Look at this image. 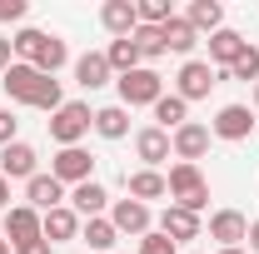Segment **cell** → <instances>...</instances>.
Segmentation results:
<instances>
[{"label":"cell","mask_w":259,"mask_h":254,"mask_svg":"<svg viewBox=\"0 0 259 254\" xmlns=\"http://www.w3.org/2000/svg\"><path fill=\"white\" fill-rule=\"evenodd\" d=\"M95 130V110L85 105V100H65L60 110L50 115V140L60 145V150H70V145H80L85 135Z\"/></svg>","instance_id":"cell-1"},{"label":"cell","mask_w":259,"mask_h":254,"mask_svg":"<svg viewBox=\"0 0 259 254\" xmlns=\"http://www.w3.org/2000/svg\"><path fill=\"white\" fill-rule=\"evenodd\" d=\"M164 185H169V199H175L180 209H190V215H199V209L209 204V180H204L199 164H175V170L164 175Z\"/></svg>","instance_id":"cell-2"},{"label":"cell","mask_w":259,"mask_h":254,"mask_svg":"<svg viewBox=\"0 0 259 254\" xmlns=\"http://www.w3.org/2000/svg\"><path fill=\"white\" fill-rule=\"evenodd\" d=\"M115 90H120V105L125 110H135V105H150L155 110V100L164 95V75L155 65H140V70H130V75L115 80Z\"/></svg>","instance_id":"cell-3"},{"label":"cell","mask_w":259,"mask_h":254,"mask_svg":"<svg viewBox=\"0 0 259 254\" xmlns=\"http://www.w3.org/2000/svg\"><path fill=\"white\" fill-rule=\"evenodd\" d=\"M214 85H220V70H214L209 60H194V55H190L185 65H180V75H175V95L185 100V105L204 100L209 90H214Z\"/></svg>","instance_id":"cell-4"},{"label":"cell","mask_w":259,"mask_h":254,"mask_svg":"<svg viewBox=\"0 0 259 254\" xmlns=\"http://www.w3.org/2000/svg\"><path fill=\"white\" fill-rule=\"evenodd\" d=\"M50 175L60 180V185H85V180H95V155L85 150V145H70V150H55V159H50Z\"/></svg>","instance_id":"cell-5"},{"label":"cell","mask_w":259,"mask_h":254,"mask_svg":"<svg viewBox=\"0 0 259 254\" xmlns=\"http://www.w3.org/2000/svg\"><path fill=\"white\" fill-rule=\"evenodd\" d=\"M209 125H199V120H185V125L169 135V150H175V159L180 164H199V159L209 155Z\"/></svg>","instance_id":"cell-6"},{"label":"cell","mask_w":259,"mask_h":254,"mask_svg":"<svg viewBox=\"0 0 259 254\" xmlns=\"http://www.w3.org/2000/svg\"><path fill=\"white\" fill-rule=\"evenodd\" d=\"M40 85H45V75H40L35 65H25V60H15L10 70H5V75H0V90L15 100V105H35Z\"/></svg>","instance_id":"cell-7"},{"label":"cell","mask_w":259,"mask_h":254,"mask_svg":"<svg viewBox=\"0 0 259 254\" xmlns=\"http://www.w3.org/2000/svg\"><path fill=\"white\" fill-rule=\"evenodd\" d=\"M209 135L214 140H229V145L234 140H249L254 135V110L249 105H220V115L209 120Z\"/></svg>","instance_id":"cell-8"},{"label":"cell","mask_w":259,"mask_h":254,"mask_svg":"<svg viewBox=\"0 0 259 254\" xmlns=\"http://www.w3.org/2000/svg\"><path fill=\"white\" fill-rule=\"evenodd\" d=\"M110 224H115L120 234L145 239V234L155 229V215H150V204H140V199H115V204H110Z\"/></svg>","instance_id":"cell-9"},{"label":"cell","mask_w":259,"mask_h":254,"mask_svg":"<svg viewBox=\"0 0 259 254\" xmlns=\"http://www.w3.org/2000/svg\"><path fill=\"white\" fill-rule=\"evenodd\" d=\"M30 239H45V234H40V209L10 204V209H5V244L20 249V244H30Z\"/></svg>","instance_id":"cell-10"},{"label":"cell","mask_w":259,"mask_h":254,"mask_svg":"<svg viewBox=\"0 0 259 254\" xmlns=\"http://www.w3.org/2000/svg\"><path fill=\"white\" fill-rule=\"evenodd\" d=\"M209 239H220V249H244L249 220H244L239 209H214V215H209Z\"/></svg>","instance_id":"cell-11"},{"label":"cell","mask_w":259,"mask_h":254,"mask_svg":"<svg viewBox=\"0 0 259 254\" xmlns=\"http://www.w3.org/2000/svg\"><path fill=\"white\" fill-rule=\"evenodd\" d=\"M25 204L30 209H40V215H50V209H60V204H70V194H65V185L55 180V175H35V180H25Z\"/></svg>","instance_id":"cell-12"},{"label":"cell","mask_w":259,"mask_h":254,"mask_svg":"<svg viewBox=\"0 0 259 254\" xmlns=\"http://www.w3.org/2000/svg\"><path fill=\"white\" fill-rule=\"evenodd\" d=\"M0 175H5V180H35V175H40L35 145H25V140L5 145V150H0Z\"/></svg>","instance_id":"cell-13"},{"label":"cell","mask_w":259,"mask_h":254,"mask_svg":"<svg viewBox=\"0 0 259 254\" xmlns=\"http://www.w3.org/2000/svg\"><path fill=\"white\" fill-rule=\"evenodd\" d=\"M100 25L115 35V40H130V35L140 30V10H135V0H105V5H100Z\"/></svg>","instance_id":"cell-14"},{"label":"cell","mask_w":259,"mask_h":254,"mask_svg":"<svg viewBox=\"0 0 259 254\" xmlns=\"http://www.w3.org/2000/svg\"><path fill=\"white\" fill-rule=\"evenodd\" d=\"M110 204H115V199H110V190H105L100 180H85V185H75V190H70V209H75L80 220H100Z\"/></svg>","instance_id":"cell-15"},{"label":"cell","mask_w":259,"mask_h":254,"mask_svg":"<svg viewBox=\"0 0 259 254\" xmlns=\"http://www.w3.org/2000/svg\"><path fill=\"white\" fill-rule=\"evenodd\" d=\"M110 80H115V70L105 60V50H90V55L75 60V85H80V90H105Z\"/></svg>","instance_id":"cell-16"},{"label":"cell","mask_w":259,"mask_h":254,"mask_svg":"<svg viewBox=\"0 0 259 254\" xmlns=\"http://www.w3.org/2000/svg\"><path fill=\"white\" fill-rule=\"evenodd\" d=\"M135 155L145 159V170H160L164 159L175 155V150H169V135H164L160 125H145L140 135H135Z\"/></svg>","instance_id":"cell-17"},{"label":"cell","mask_w":259,"mask_h":254,"mask_svg":"<svg viewBox=\"0 0 259 254\" xmlns=\"http://www.w3.org/2000/svg\"><path fill=\"white\" fill-rule=\"evenodd\" d=\"M80 215L70 209V204H60V209H50V215H40V234L50 239V244H65V239H80Z\"/></svg>","instance_id":"cell-18"},{"label":"cell","mask_w":259,"mask_h":254,"mask_svg":"<svg viewBox=\"0 0 259 254\" xmlns=\"http://www.w3.org/2000/svg\"><path fill=\"white\" fill-rule=\"evenodd\" d=\"M244 45H249V40H244L239 30H229V25H225V30H214V35H209V65H214V70L225 75L229 65L244 55Z\"/></svg>","instance_id":"cell-19"},{"label":"cell","mask_w":259,"mask_h":254,"mask_svg":"<svg viewBox=\"0 0 259 254\" xmlns=\"http://www.w3.org/2000/svg\"><path fill=\"white\" fill-rule=\"evenodd\" d=\"M160 234H164V239H175V244H185V239H199V215L180 209V204H169V209L160 215Z\"/></svg>","instance_id":"cell-20"},{"label":"cell","mask_w":259,"mask_h":254,"mask_svg":"<svg viewBox=\"0 0 259 254\" xmlns=\"http://www.w3.org/2000/svg\"><path fill=\"white\" fill-rule=\"evenodd\" d=\"M35 70H40V75H60L65 65H70V45H65L60 35H50L45 30V40H40V50H35Z\"/></svg>","instance_id":"cell-21"},{"label":"cell","mask_w":259,"mask_h":254,"mask_svg":"<svg viewBox=\"0 0 259 254\" xmlns=\"http://www.w3.org/2000/svg\"><path fill=\"white\" fill-rule=\"evenodd\" d=\"M125 190H130V199L150 204V199H164V194H169V185H164L160 170H135V175H125Z\"/></svg>","instance_id":"cell-22"},{"label":"cell","mask_w":259,"mask_h":254,"mask_svg":"<svg viewBox=\"0 0 259 254\" xmlns=\"http://www.w3.org/2000/svg\"><path fill=\"white\" fill-rule=\"evenodd\" d=\"M160 35H164V50H175V55H185V60H190V50L199 45V30H194L185 15L164 20V25H160Z\"/></svg>","instance_id":"cell-23"},{"label":"cell","mask_w":259,"mask_h":254,"mask_svg":"<svg viewBox=\"0 0 259 254\" xmlns=\"http://www.w3.org/2000/svg\"><path fill=\"white\" fill-rule=\"evenodd\" d=\"M80 239L90 244V254H110L115 244H120V229L110 224V215H100V220H85V224H80Z\"/></svg>","instance_id":"cell-24"},{"label":"cell","mask_w":259,"mask_h":254,"mask_svg":"<svg viewBox=\"0 0 259 254\" xmlns=\"http://www.w3.org/2000/svg\"><path fill=\"white\" fill-rule=\"evenodd\" d=\"M95 135L100 140H125L130 135V110L125 105H100L95 110Z\"/></svg>","instance_id":"cell-25"},{"label":"cell","mask_w":259,"mask_h":254,"mask_svg":"<svg viewBox=\"0 0 259 254\" xmlns=\"http://www.w3.org/2000/svg\"><path fill=\"white\" fill-rule=\"evenodd\" d=\"M185 120H190V105H185V100L175 95V90H169V95H160V100H155V125H160L164 135H175V130L185 125Z\"/></svg>","instance_id":"cell-26"},{"label":"cell","mask_w":259,"mask_h":254,"mask_svg":"<svg viewBox=\"0 0 259 254\" xmlns=\"http://www.w3.org/2000/svg\"><path fill=\"white\" fill-rule=\"evenodd\" d=\"M185 20H190L194 30H225V5L220 0H190V10H185Z\"/></svg>","instance_id":"cell-27"},{"label":"cell","mask_w":259,"mask_h":254,"mask_svg":"<svg viewBox=\"0 0 259 254\" xmlns=\"http://www.w3.org/2000/svg\"><path fill=\"white\" fill-rule=\"evenodd\" d=\"M105 60H110V70H115V80L145 65V60H140V50H135V40H110V45H105Z\"/></svg>","instance_id":"cell-28"},{"label":"cell","mask_w":259,"mask_h":254,"mask_svg":"<svg viewBox=\"0 0 259 254\" xmlns=\"http://www.w3.org/2000/svg\"><path fill=\"white\" fill-rule=\"evenodd\" d=\"M130 40H135V50H140V60H145V65H155L160 55H169V50H164V35L155 30V25H140Z\"/></svg>","instance_id":"cell-29"},{"label":"cell","mask_w":259,"mask_h":254,"mask_svg":"<svg viewBox=\"0 0 259 254\" xmlns=\"http://www.w3.org/2000/svg\"><path fill=\"white\" fill-rule=\"evenodd\" d=\"M40 40H45V30H35V25H20V30L10 35V50H15V60H35V50H40Z\"/></svg>","instance_id":"cell-30"},{"label":"cell","mask_w":259,"mask_h":254,"mask_svg":"<svg viewBox=\"0 0 259 254\" xmlns=\"http://www.w3.org/2000/svg\"><path fill=\"white\" fill-rule=\"evenodd\" d=\"M225 75H229V80H244V85H254V80H259V45H244V55L229 65Z\"/></svg>","instance_id":"cell-31"},{"label":"cell","mask_w":259,"mask_h":254,"mask_svg":"<svg viewBox=\"0 0 259 254\" xmlns=\"http://www.w3.org/2000/svg\"><path fill=\"white\" fill-rule=\"evenodd\" d=\"M135 10H140V25H155V30H160L164 20H175L169 0H135Z\"/></svg>","instance_id":"cell-32"},{"label":"cell","mask_w":259,"mask_h":254,"mask_svg":"<svg viewBox=\"0 0 259 254\" xmlns=\"http://www.w3.org/2000/svg\"><path fill=\"white\" fill-rule=\"evenodd\" d=\"M140 254H180V244H175V239H164L160 229H150V234L140 239Z\"/></svg>","instance_id":"cell-33"},{"label":"cell","mask_w":259,"mask_h":254,"mask_svg":"<svg viewBox=\"0 0 259 254\" xmlns=\"http://www.w3.org/2000/svg\"><path fill=\"white\" fill-rule=\"evenodd\" d=\"M25 20V0H0V25H20Z\"/></svg>","instance_id":"cell-34"},{"label":"cell","mask_w":259,"mask_h":254,"mask_svg":"<svg viewBox=\"0 0 259 254\" xmlns=\"http://www.w3.org/2000/svg\"><path fill=\"white\" fill-rule=\"evenodd\" d=\"M15 130H20V120H15L10 110H0V150H5V145H15Z\"/></svg>","instance_id":"cell-35"},{"label":"cell","mask_w":259,"mask_h":254,"mask_svg":"<svg viewBox=\"0 0 259 254\" xmlns=\"http://www.w3.org/2000/svg\"><path fill=\"white\" fill-rule=\"evenodd\" d=\"M15 254H55V244L50 239H30V244H20Z\"/></svg>","instance_id":"cell-36"},{"label":"cell","mask_w":259,"mask_h":254,"mask_svg":"<svg viewBox=\"0 0 259 254\" xmlns=\"http://www.w3.org/2000/svg\"><path fill=\"white\" fill-rule=\"evenodd\" d=\"M15 65V50H10V35H0V75Z\"/></svg>","instance_id":"cell-37"},{"label":"cell","mask_w":259,"mask_h":254,"mask_svg":"<svg viewBox=\"0 0 259 254\" xmlns=\"http://www.w3.org/2000/svg\"><path fill=\"white\" fill-rule=\"evenodd\" d=\"M5 209H10V180L0 175V215H5Z\"/></svg>","instance_id":"cell-38"},{"label":"cell","mask_w":259,"mask_h":254,"mask_svg":"<svg viewBox=\"0 0 259 254\" xmlns=\"http://www.w3.org/2000/svg\"><path fill=\"white\" fill-rule=\"evenodd\" d=\"M249 254H259V220L249 224Z\"/></svg>","instance_id":"cell-39"},{"label":"cell","mask_w":259,"mask_h":254,"mask_svg":"<svg viewBox=\"0 0 259 254\" xmlns=\"http://www.w3.org/2000/svg\"><path fill=\"white\" fill-rule=\"evenodd\" d=\"M0 254H15V249H10V244H5V234H0Z\"/></svg>","instance_id":"cell-40"},{"label":"cell","mask_w":259,"mask_h":254,"mask_svg":"<svg viewBox=\"0 0 259 254\" xmlns=\"http://www.w3.org/2000/svg\"><path fill=\"white\" fill-rule=\"evenodd\" d=\"M254 110H259V80H254Z\"/></svg>","instance_id":"cell-41"},{"label":"cell","mask_w":259,"mask_h":254,"mask_svg":"<svg viewBox=\"0 0 259 254\" xmlns=\"http://www.w3.org/2000/svg\"><path fill=\"white\" fill-rule=\"evenodd\" d=\"M220 254H249V249H220Z\"/></svg>","instance_id":"cell-42"}]
</instances>
